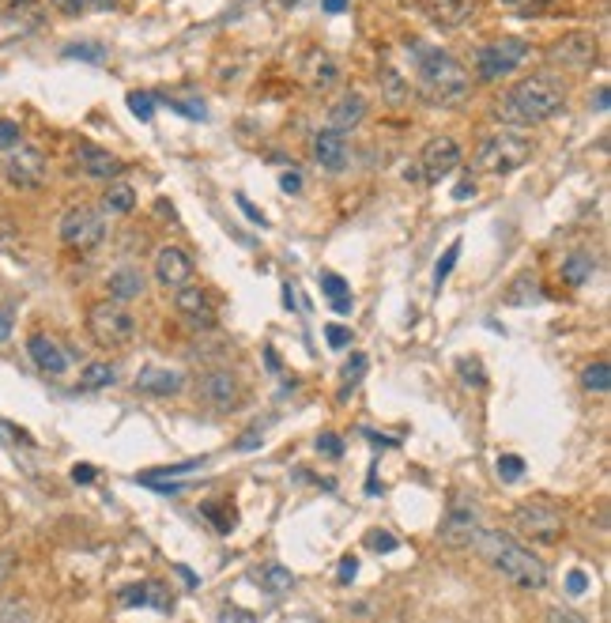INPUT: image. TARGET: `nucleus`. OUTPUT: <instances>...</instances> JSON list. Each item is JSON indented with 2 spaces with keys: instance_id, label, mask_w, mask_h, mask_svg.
<instances>
[{
  "instance_id": "nucleus-1",
  "label": "nucleus",
  "mask_w": 611,
  "mask_h": 623,
  "mask_svg": "<svg viewBox=\"0 0 611 623\" xmlns=\"http://www.w3.org/2000/svg\"><path fill=\"white\" fill-rule=\"evenodd\" d=\"M566 106V88L562 80H555L551 73H536L524 76L521 83H514L509 91L499 95L494 103V118L506 125H517V129H529V125H544Z\"/></svg>"
},
{
  "instance_id": "nucleus-2",
  "label": "nucleus",
  "mask_w": 611,
  "mask_h": 623,
  "mask_svg": "<svg viewBox=\"0 0 611 623\" xmlns=\"http://www.w3.org/2000/svg\"><path fill=\"white\" fill-rule=\"evenodd\" d=\"M408 53L416 57L419 95L431 106H457L461 98H468V91H472V76H468V68L449 50L419 46V42L411 38L408 42Z\"/></svg>"
},
{
  "instance_id": "nucleus-3",
  "label": "nucleus",
  "mask_w": 611,
  "mask_h": 623,
  "mask_svg": "<svg viewBox=\"0 0 611 623\" xmlns=\"http://www.w3.org/2000/svg\"><path fill=\"white\" fill-rule=\"evenodd\" d=\"M472 544L509 586H517V589H544L547 586L544 559L532 556V548H524L517 536L499 533V529H479V536Z\"/></svg>"
},
{
  "instance_id": "nucleus-4",
  "label": "nucleus",
  "mask_w": 611,
  "mask_h": 623,
  "mask_svg": "<svg viewBox=\"0 0 611 623\" xmlns=\"http://www.w3.org/2000/svg\"><path fill=\"white\" fill-rule=\"evenodd\" d=\"M532 140L524 133H514V129H499L491 136H483L476 151H472V166L483 170V174H514V170H521L524 163L532 159Z\"/></svg>"
},
{
  "instance_id": "nucleus-5",
  "label": "nucleus",
  "mask_w": 611,
  "mask_h": 623,
  "mask_svg": "<svg viewBox=\"0 0 611 623\" xmlns=\"http://www.w3.org/2000/svg\"><path fill=\"white\" fill-rule=\"evenodd\" d=\"M88 333L98 348H106V351H118L125 344H133V336H136V318L125 310L121 303H95L88 310Z\"/></svg>"
},
{
  "instance_id": "nucleus-6",
  "label": "nucleus",
  "mask_w": 611,
  "mask_h": 623,
  "mask_svg": "<svg viewBox=\"0 0 611 623\" xmlns=\"http://www.w3.org/2000/svg\"><path fill=\"white\" fill-rule=\"evenodd\" d=\"M106 238V216L91 204H76L61 216V242L76 253H91Z\"/></svg>"
},
{
  "instance_id": "nucleus-7",
  "label": "nucleus",
  "mask_w": 611,
  "mask_h": 623,
  "mask_svg": "<svg viewBox=\"0 0 611 623\" xmlns=\"http://www.w3.org/2000/svg\"><path fill=\"white\" fill-rule=\"evenodd\" d=\"M547 61L562 73H589L600 61V38L592 31H570L547 46Z\"/></svg>"
},
{
  "instance_id": "nucleus-8",
  "label": "nucleus",
  "mask_w": 611,
  "mask_h": 623,
  "mask_svg": "<svg viewBox=\"0 0 611 623\" xmlns=\"http://www.w3.org/2000/svg\"><path fill=\"white\" fill-rule=\"evenodd\" d=\"M529 57V42H521V38H499V42H491V46H483L476 53V80L479 83H494V80H502L509 76L514 68Z\"/></svg>"
},
{
  "instance_id": "nucleus-9",
  "label": "nucleus",
  "mask_w": 611,
  "mask_h": 623,
  "mask_svg": "<svg viewBox=\"0 0 611 623\" xmlns=\"http://www.w3.org/2000/svg\"><path fill=\"white\" fill-rule=\"evenodd\" d=\"M479 536V506L468 499V495H453L449 510L442 518V529H438V541L446 548H472V541Z\"/></svg>"
},
{
  "instance_id": "nucleus-10",
  "label": "nucleus",
  "mask_w": 611,
  "mask_h": 623,
  "mask_svg": "<svg viewBox=\"0 0 611 623\" xmlns=\"http://www.w3.org/2000/svg\"><path fill=\"white\" fill-rule=\"evenodd\" d=\"M514 526H517L524 536H529V541H536V544H559L562 533H566L559 510H551V506H544V503H524V506H517V510H514Z\"/></svg>"
},
{
  "instance_id": "nucleus-11",
  "label": "nucleus",
  "mask_w": 611,
  "mask_h": 623,
  "mask_svg": "<svg viewBox=\"0 0 611 623\" xmlns=\"http://www.w3.org/2000/svg\"><path fill=\"white\" fill-rule=\"evenodd\" d=\"M0 170H4V178L16 189H38L42 181H46V155H42L38 148H31V144H19V148L4 151Z\"/></svg>"
},
{
  "instance_id": "nucleus-12",
  "label": "nucleus",
  "mask_w": 611,
  "mask_h": 623,
  "mask_svg": "<svg viewBox=\"0 0 611 623\" xmlns=\"http://www.w3.org/2000/svg\"><path fill=\"white\" fill-rule=\"evenodd\" d=\"M461 166V144L453 136H431L419 151V170L426 186H438L442 178H449Z\"/></svg>"
},
{
  "instance_id": "nucleus-13",
  "label": "nucleus",
  "mask_w": 611,
  "mask_h": 623,
  "mask_svg": "<svg viewBox=\"0 0 611 623\" xmlns=\"http://www.w3.org/2000/svg\"><path fill=\"white\" fill-rule=\"evenodd\" d=\"M196 396L211 408V412H234L238 401H241V386L238 378L231 371H223V366H216V371H208L201 378V386H196Z\"/></svg>"
},
{
  "instance_id": "nucleus-14",
  "label": "nucleus",
  "mask_w": 611,
  "mask_h": 623,
  "mask_svg": "<svg viewBox=\"0 0 611 623\" xmlns=\"http://www.w3.org/2000/svg\"><path fill=\"white\" fill-rule=\"evenodd\" d=\"M155 283H163L166 291H181L193 283V258L181 246H163L159 253H155Z\"/></svg>"
},
{
  "instance_id": "nucleus-15",
  "label": "nucleus",
  "mask_w": 611,
  "mask_h": 623,
  "mask_svg": "<svg viewBox=\"0 0 611 623\" xmlns=\"http://www.w3.org/2000/svg\"><path fill=\"white\" fill-rule=\"evenodd\" d=\"M314 159H317L321 170H329V174H344L348 163H351V140H348V133H336V129L314 133Z\"/></svg>"
},
{
  "instance_id": "nucleus-16",
  "label": "nucleus",
  "mask_w": 611,
  "mask_h": 623,
  "mask_svg": "<svg viewBox=\"0 0 611 623\" xmlns=\"http://www.w3.org/2000/svg\"><path fill=\"white\" fill-rule=\"evenodd\" d=\"M302 80H306V88L314 91V95L332 91L336 83H340V65H336V57L325 53V50H309L306 61H302Z\"/></svg>"
},
{
  "instance_id": "nucleus-17",
  "label": "nucleus",
  "mask_w": 611,
  "mask_h": 623,
  "mask_svg": "<svg viewBox=\"0 0 611 623\" xmlns=\"http://www.w3.org/2000/svg\"><path fill=\"white\" fill-rule=\"evenodd\" d=\"M174 306H178V314L193 325V329H216V306H211V299L196 288V283H189V288L178 291Z\"/></svg>"
},
{
  "instance_id": "nucleus-18",
  "label": "nucleus",
  "mask_w": 611,
  "mask_h": 623,
  "mask_svg": "<svg viewBox=\"0 0 611 623\" xmlns=\"http://www.w3.org/2000/svg\"><path fill=\"white\" fill-rule=\"evenodd\" d=\"M476 0H423V16L431 19L438 31H457L472 19Z\"/></svg>"
},
{
  "instance_id": "nucleus-19",
  "label": "nucleus",
  "mask_w": 611,
  "mask_h": 623,
  "mask_svg": "<svg viewBox=\"0 0 611 623\" xmlns=\"http://www.w3.org/2000/svg\"><path fill=\"white\" fill-rule=\"evenodd\" d=\"M76 163H80V170L88 178H98V181H110V178H118L121 170H125V163L118 159L113 151H106V148H98V144H76Z\"/></svg>"
},
{
  "instance_id": "nucleus-20",
  "label": "nucleus",
  "mask_w": 611,
  "mask_h": 623,
  "mask_svg": "<svg viewBox=\"0 0 611 623\" xmlns=\"http://www.w3.org/2000/svg\"><path fill=\"white\" fill-rule=\"evenodd\" d=\"M186 386V374L181 371H170V366H148V371H140L136 378V393H148V396H174L181 393Z\"/></svg>"
},
{
  "instance_id": "nucleus-21",
  "label": "nucleus",
  "mask_w": 611,
  "mask_h": 623,
  "mask_svg": "<svg viewBox=\"0 0 611 623\" xmlns=\"http://www.w3.org/2000/svg\"><path fill=\"white\" fill-rule=\"evenodd\" d=\"M363 118H366V98L359 91H348V95H340L336 103H329V129H336V133H351Z\"/></svg>"
},
{
  "instance_id": "nucleus-22",
  "label": "nucleus",
  "mask_w": 611,
  "mask_h": 623,
  "mask_svg": "<svg viewBox=\"0 0 611 623\" xmlns=\"http://www.w3.org/2000/svg\"><path fill=\"white\" fill-rule=\"evenodd\" d=\"M106 288H110V299H113V303H133V299H140V295H144L148 283H144V273H140V268L125 265V268H118V273H110Z\"/></svg>"
},
{
  "instance_id": "nucleus-23",
  "label": "nucleus",
  "mask_w": 611,
  "mask_h": 623,
  "mask_svg": "<svg viewBox=\"0 0 611 623\" xmlns=\"http://www.w3.org/2000/svg\"><path fill=\"white\" fill-rule=\"evenodd\" d=\"M27 351H31V359H34V366L42 374H65L68 356L53 344L50 336H31V340H27Z\"/></svg>"
},
{
  "instance_id": "nucleus-24",
  "label": "nucleus",
  "mask_w": 611,
  "mask_h": 623,
  "mask_svg": "<svg viewBox=\"0 0 611 623\" xmlns=\"http://www.w3.org/2000/svg\"><path fill=\"white\" fill-rule=\"evenodd\" d=\"M118 601L121 604H140V608H159V612H170L174 608V601H170V593L159 586V582H144V586H125L121 593H118Z\"/></svg>"
},
{
  "instance_id": "nucleus-25",
  "label": "nucleus",
  "mask_w": 611,
  "mask_h": 623,
  "mask_svg": "<svg viewBox=\"0 0 611 623\" xmlns=\"http://www.w3.org/2000/svg\"><path fill=\"white\" fill-rule=\"evenodd\" d=\"M378 91H381V103H389V106H404L408 98H411V83L404 80L401 68L386 65V68L378 73Z\"/></svg>"
},
{
  "instance_id": "nucleus-26",
  "label": "nucleus",
  "mask_w": 611,
  "mask_h": 623,
  "mask_svg": "<svg viewBox=\"0 0 611 623\" xmlns=\"http://www.w3.org/2000/svg\"><path fill=\"white\" fill-rule=\"evenodd\" d=\"M592 273H596V261H592V253H585V250H577V253H570V258L562 261V276H566V283H574V288L589 283Z\"/></svg>"
},
{
  "instance_id": "nucleus-27",
  "label": "nucleus",
  "mask_w": 611,
  "mask_h": 623,
  "mask_svg": "<svg viewBox=\"0 0 611 623\" xmlns=\"http://www.w3.org/2000/svg\"><path fill=\"white\" fill-rule=\"evenodd\" d=\"M257 582L264 593H272V597H279V593H287L294 586V574L287 571V566H279V563H268L264 571L257 574Z\"/></svg>"
},
{
  "instance_id": "nucleus-28",
  "label": "nucleus",
  "mask_w": 611,
  "mask_h": 623,
  "mask_svg": "<svg viewBox=\"0 0 611 623\" xmlns=\"http://www.w3.org/2000/svg\"><path fill=\"white\" fill-rule=\"evenodd\" d=\"M539 299H544V291H539V280L536 276H521V280H514V288L506 291V303L509 306H532Z\"/></svg>"
},
{
  "instance_id": "nucleus-29",
  "label": "nucleus",
  "mask_w": 611,
  "mask_h": 623,
  "mask_svg": "<svg viewBox=\"0 0 611 623\" xmlns=\"http://www.w3.org/2000/svg\"><path fill=\"white\" fill-rule=\"evenodd\" d=\"M118 381V371H113L110 363H88L83 366V374H80V389H106V386H113Z\"/></svg>"
},
{
  "instance_id": "nucleus-30",
  "label": "nucleus",
  "mask_w": 611,
  "mask_h": 623,
  "mask_svg": "<svg viewBox=\"0 0 611 623\" xmlns=\"http://www.w3.org/2000/svg\"><path fill=\"white\" fill-rule=\"evenodd\" d=\"M103 208L106 212H118V216H125V212H133L136 208V189L133 186H125V181H118V186H110L103 193Z\"/></svg>"
},
{
  "instance_id": "nucleus-31",
  "label": "nucleus",
  "mask_w": 611,
  "mask_h": 623,
  "mask_svg": "<svg viewBox=\"0 0 611 623\" xmlns=\"http://www.w3.org/2000/svg\"><path fill=\"white\" fill-rule=\"evenodd\" d=\"M581 386H585L589 393H607V389H611V366H607L604 359L589 363L585 371H581Z\"/></svg>"
},
{
  "instance_id": "nucleus-32",
  "label": "nucleus",
  "mask_w": 611,
  "mask_h": 623,
  "mask_svg": "<svg viewBox=\"0 0 611 623\" xmlns=\"http://www.w3.org/2000/svg\"><path fill=\"white\" fill-rule=\"evenodd\" d=\"M366 366H370V359L363 356V351H355V356L348 359V366H344V386H340V401H344V396L359 386L363 381V374H366Z\"/></svg>"
},
{
  "instance_id": "nucleus-33",
  "label": "nucleus",
  "mask_w": 611,
  "mask_h": 623,
  "mask_svg": "<svg viewBox=\"0 0 611 623\" xmlns=\"http://www.w3.org/2000/svg\"><path fill=\"white\" fill-rule=\"evenodd\" d=\"M577 4V0H529V12L524 16H562V12H570Z\"/></svg>"
},
{
  "instance_id": "nucleus-34",
  "label": "nucleus",
  "mask_w": 611,
  "mask_h": 623,
  "mask_svg": "<svg viewBox=\"0 0 611 623\" xmlns=\"http://www.w3.org/2000/svg\"><path fill=\"white\" fill-rule=\"evenodd\" d=\"M461 261V238H453L449 242V250H446V258L434 265V288H442V283L449 280V273H453V265Z\"/></svg>"
},
{
  "instance_id": "nucleus-35",
  "label": "nucleus",
  "mask_w": 611,
  "mask_h": 623,
  "mask_svg": "<svg viewBox=\"0 0 611 623\" xmlns=\"http://www.w3.org/2000/svg\"><path fill=\"white\" fill-rule=\"evenodd\" d=\"M317 283H321V291L329 295L332 303H340V299H351V291H348V280H344V276H336V273H321V276H317Z\"/></svg>"
},
{
  "instance_id": "nucleus-36",
  "label": "nucleus",
  "mask_w": 611,
  "mask_h": 623,
  "mask_svg": "<svg viewBox=\"0 0 611 623\" xmlns=\"http://www.w3.org/2000/svg\"><path fill=\"white\" fill-rule=\"evenodd\" d=\"M68 61H91V65H103L106 61V46H65Z\"/></svg>"
},
{
  "instance_id": "nucleus-37",
  "label": "nucleus",
  "mask_w": 611,
  "mask_h": 623,
  "mask_svg": "<svg viewBox=\"0 0 611 623\" xmlns=\"http://www.w3.org/2000/svg\"><path fill=\"white\" fill-rule=\"evenodd\" d=\"M499 476L506 480V484H517V480L524 476V461L517 458V453H502V458H499Z\"/></svg>"
},
{
  "instance_id": "nucleus-38",
  "label": "nucleus",
  "mask_w": 611,
  "mask_h": 623,
  "mask_svg": "<svg viewBox=\"0 0 611 623\" xmlns=\"http://www.w3.org/2000/svg\"><path fill=\"white\" fill-rule=\"evenodd\" d=\"M129 110L136 113L140 121H151V113H155V95H148V91H133V95H129Z\"/></svg>"
},
{
  "instance_id": "nucleus-39",
  "label": "nucleus",
  "mask_w": 611,
  "mask_h": 623,
  "mask_svg": "<svg viewBox=\"0 0 611 623\" xmlns=\"http://www.w3.org/2000/svg\"><path fill=\"white\" fill-rule=\"evenodd\" d=\"M204 461H181V465H166V469L159 473H144V476H136V480H166V476H186V473H196Z\"/></svg>"
},
{
  "instance_id": "nucleus-40",
  "label": "nucleus",
  "mask_w": 611,
  "mask_h": 623,
  "mask_svg": "<svg viewBox=\"0 0 611 623\" xmlns=\"http://www.w3.org/2000/svg\"><path fill=\"white\" fill-rule=\"evenodd\" d=\"M19 144H23L19 125L8 121V118H0V151H11V148H19Z\"/></svg>"
},
{
  "instance_id": "nucleus-41",
  "label": "nucleus",
  "mask_w": 611,
  "mask_h": 623,
  "mask_svg": "<svg viewBox=\"0 0 611 623\" xmlns=\"http://www.w3.org/2000/svg\"><path fill=\"white\" fill-rule=\"evenodd\" d=\"M166 106L174 110V113H186V118H193V121H204L208 118V110L201 103H189V98H170Z\"/></svg>"
},
{
  "instance_id": "nucleus-42",
  "label": "nucleus",
  "mask_w": 611,
  "mask_h": 623,
  "mask_svg": "<svg viewBox=\"0 0 611 623\" xmlns=\"http://www.w3.org/2000/svg\"><path fill=\"white\" fill-rule=\"evenodd\" d=\"M204 514H208L211 521H216V529H219V533H231V529H234V510H219L216 503H208V506H204Z\"/></svg>"
},
{
  "instance_id": "nucleus-43",
  "label": "nucleus",
  "mask_w": 611,
  "mask_h": 623,
  "mask_svg": "<svg viewBox=\"0 0 611 623\" xmlns=\"http://www.w3.org/2000/svg\"><path fill=\"white\" fill-rule=\"evenodd\" d=\"M219 623H257V616L249 608H238V604H223L219 608Z\"/></svg>"
},
{
  "instance_id": "nucleus-44",
  "label": "nucleus",
  "mask_w": 611,
  "mask_h": 623,
  "mask_svg": "<svg viewBox=\"0 0 611 623\" xmlns=\"http://www.w3.org/2000/svg\"><path fill=\"white\" fill-rule=\"evenodd\" d=\"M325 340H329V348H348L351 344V329H348V325H325Z\"/></svg>"
},
{
  "instance_id": "nucleus-45",
  "label": "nucleus",
  "mask_w": 611,
  "mask_h": 623,
  "mask_svg": "<svg viewBox=\"0 0 611 623\" xmlns=\"http://www.w3.org/2000/svg\"><path fill=\"white\" fill-rule=\"evenodd\" d=\"M234 204H238L241 212H246V216H249L253 223H257V227H268V219H264V212H261L257 204H253V201H249V196H246V193H234Z\"/></svg>"
},
{
  "instance_id": "nucleus-46",
  "label": "nucleus",
  "mask_w": 611,
  "mask_h": 623,
  "mask_svg": "<svg viewBox=\"0 0 611 623\" xmlns=\"http://www.w3.org/2000/svg\"><path fill=\"white\" fill-rule=\"evenodd\" d=\"M50 4L61 12V16H83L91 8V0H50Z\"/></svg>"
},
{
  "instance_id": "nucleus-47",
  "label": "nucleus",
  "mask_w": 611,
  "mask_h": 623,
  "mask_svg": "<svg viewBox=\"0 0 611 623\" xmlns=\"http://www.w3.org/2000/svg\"><path fill=\"white\" fill-rule=\"evenodd\" d=\"M585 589H589V574L585 571H570V574H566V593H570V597H581Z\"/></svg>"
},
{
  "instance_id": "nucleus-48",
  "label": "nucleus",
  "mask_w": 611,
  "mask_h": 623,
  "mask_svg": "<svg viewBox=\"0 0 611 623\" xmlns=\"http://www.w3.org/2000/svg\"><path fill=\"white\" fill-rule=\"evenodd\" d=\"M366 544H370L374 551H393V548H396V536H393V533L374 529V533H366Z\"/></svg>"
},
{
  "instance_id": "nucleus-49",
  "label": "nucleus",
  "mask_w": 611,
  "mask_h": 623,
  "mask_svg": "<svg viewBox=\"0 0 611 623\" xmlns=\"http://www.w3.org/2000/svg\"><path fill=\"white\" fill-rule=\"evenodd\" d=\"M317 453H325V458H340V453H344V442H340L336 435H321L317 438Z\"/></svg>"
},
{
  "instance_id": "nucleus-50",
  "label": "nucleus",
  "mask_w": 611,
  "mask_h": 623,
  "mask_svg": "<svg viewBox=\"0 0 611 623\" xmlns=\"http://www.w3.org/2000/svg\"><path fill=\"white\" fill-rule=\"evenodd\" d=\"M279 186H283V193H302V174H298V170H287V174L279 178Z\"/></svg>"
},
{
  "instance_id": "nucleus-51",
  "label": "nucleus",
  "mask_w": 611,
  "mask_h": 623,
  "mask_svg": "<svg viewBox=\"0 0 611 623\" xmlns=\"http://www.w3.org/2000/svg\"><path fill=\"white\" fill-rule=\"evenodd\" d=\"M464 381H468V386H483V366L476 359L464 363Z\"/></svg>"
},
{
  "instance_id": "nucleus-52",
  "label": "nucleus",
  "mask_w": 611,
  "mask_h": 623,
  "mask_svg": "<svg viewBox=\"0 0 611 623\" xmlns=\"http://www.w3.org/2000/svg\"><path fill=\"white\" fill-rule=\"evenodd\" d=\"M11 325H16V318H11V310H0V344L11 336Z\"/></svg>"
},
{
  "instance_id": "nucleus-53",
  "label": "nucleus",
  "mask_w": 611,
  "mask_h": 623,
  "mask_svg": "<svg viewBox=\"0 0 611 623\" xmlns=\"http://www.w3.org/2000/svg\"><path fill=\"white\" fill-rule=\"evenodd\" d=\"M11 563H16V556H11V551H0V586L8 582V574H11Z\"/></svg>"
},
{
  "instance_id": "nucleus-54",
  "label": "nucleus",
  "mask_w": 611,
  "mask_h": 623,
  "mask_svg": "<svg viewBox=\"0 0 611 623\" xmlns=\"http://www.w3.org/2000/svg\"><path fill=\"white\" fill-rule=\"evenodd\" d=\"M73 480H76V484H91V480H95V469H91V465H76V469H73Z\"/></svg>"
},
{
  "instance_id": "nucleus-55",
  "label": "nucleus",
  "mask_w": 611,
  "mask_h": 623,
  "mask_svg": "<svg viewBox=\"0 0 611 623\" xmlns=\"http://www.w3.org/2000/svg\"><path fill=\"white\" fill-rule=\"evenodd\" d=\"M453 196H457L461 204H464V201H472V196H476V181H461L457 193H453Z\"/></svg>"
},
{
  "instance_id": "nucleus-56",
  "label": "nucleus",
  "mask_w": 611,
  "mask_h": 623,
  "mask_svg": "<svg viewBox=\"0 0 611 623\" xmlns=\"http://www.w3.org/2000/svg\"><path fill=\"white\" fill-rule=\"evenodd\" d=\"M355 571H359V563H355V559H344V563H340V582H351Z\"/></svg>"
},
{
  "instance_id": "nucleus-57",
  "label": "nucleus",
  "mask_w": 611,
  "mask_h": 623,
  "mask_svg": "<svg viewBox=\"0 0 611 623\" xmlns=\"http://www.w3.org/2000/svg\"><path fill=\"white\" fill-rule=\"evenodd\" d=\"M344 8H348V0H325V12H329V16H340Z\"/></svg>"
},
{
  "instance_id": "nucleus-58",
  "label": "nucleus",
  "mask_w": 611,
  "mask_h": 623,
  "mask_svg": "<svg viewBox=\"0 0 611 623\" xmlns=\"http://www.w3.org/2000/svg\"><path fill=\"white\" fill-rule=\"evenodd\" d=\"M257 442H261V435H257V431H246V438H241L238 446H241V450H253V446H257Z\"/></svg>"
},
{
  "instance_id": "nucleus-59",
  "label": "nucleus",
  "mask_w": 611,
  "mask_h": 623,
  "mask_svg": "<svg viewBox=\"0 0 611 623\" xmlns=\"http://www.w3.org/2000/svg\"><path fill=\"white\" fill-rule=\"evenodd\" d=\"M174 571H178V574H181V582H186V586H189V589H193V586H196V574H193V571H189V566H174Z\"/></svg>"
},
{
  "instance_id": "nucleus-60",
  "label": "nucleus",
  "mask_w": 611,
  "mask_h": 623,
  "mask_svg": "<svg viewBox=\"0 0 611 623\" xmlns=\"http://www.w3.org/2000/svg\"><path fill=\"white\" fill-rule=\"evenodd\" d=\"M596 110H607V88H600V91H596Z\"/></svg>"
},
{
  "instance_id": "nucleus-61",
  "label": "nucleus",
  "mask_w": 611,
  "mask_h": 623,
  "mask_svg": "<svg viewBox=\"0 0 611 623\" xmlns=\"http://www.w3.org/2000/svg\"><path fill=\"white\" fill-rule=\"evenodd\" d=\"M499 4H506V8H524L529 0H499Z\"/></svg>"
},
{
  "instance_id": "nucleus-62",
  "label": "nucleus",
  "mask_w": 611,
  "mask_h": 623,
  "mask_svg": "<svg viewBox=\"0 0 611 623\" xmlns=\"http://www.w3.org/2000/svg\"><path fill=\"white\" fill-rule=\"evenodd\" d=\"M8 4H11V8H19V4H31V0H8Z\"/></svg>"
},
{
  "instance_id": "nucleus-63",
  "label": "nucleus",
  "mask_w": 611,
  "mask_h": 623,
  "mask_svg": "<svg viewBox=\"0 0 611 623\" xmlns=\"http://www.w3.org/2000/svg\"><path fill=\"white\" fill-rule=\"evenodd\" d=\"M0 442H4V431H0Z\"/></svg>"
},
{
  "instance_id": "nucleus-64",
  "label": "nucleus",
  "mask_w": 611,
  "mask_h": 623,
  "mask_svg": "<svg viewBox=\"0 0 611 623\" xmlns=\"http://www.w3.org/2000/svg\"><path fill=\"white\" fill-rule=\"evenodd\" d=\"M0 246H4V238H0Z\"/></svg>"
}]
</instances>
